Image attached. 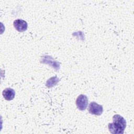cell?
Returning <instances> with one entry per match:
<instances>
[{"label":"cell","instance_id":"6da1fadb","mask_svg":"<svg viewBox=\"0 0 134 134\" xmlns=\"http://www.w3.org/2000/svg\"><path fill=\"white\" fill-rule=\"evenodd\" d=\"M113 122L108 125L109 131L114 134H122L126 127V121L119 115H115L113 117Z\"/></svg>","mask_w":134,"mask_h":134},{"label":"cell","instance_id":"7a4b0ae2","mask_svg":"<svg viewBox=\"0 0 134 134\" xmlns=\"http://www.w3.org/2000/svg\"><path fill=\"white\" fill-rule=\"evenodd\" d=\"M76 105L77 108L80 110H84L86 109L88 105V98L84 94L80 95L76 100Z\"/></svg>","mask_w":134,"mask_h":134},{"label":"cell","instance_id":"3957f363","mask_svg":"<svg viewBox=\"0 0 134 134\" xmlns=\"http://www.w3.org/2000/svg\"><path fill=\"white\" fill-rule=\"evenodd\" d=\"M88 111L90 114L99 116L101 115L103 111V106L95 102H92L88 106Z\"/></svg>","mask_w":134,"mask_h":134},{"label":"cell","instance_id":"277c9868","mask_svg":"<svg viewBox=\"0 0 134 134\" xmlns=\"http://www.w3.org/2000/svg\"><path fill=\"white\" fill-rule=\"evenodd\" d=\"M13 25L15 28L19 32H24L27 29L28 24L24 20L21 19H16L14 21Z\"/></svg>","mask_w":134,"mask_h":134},{"label":"cell","instance_id":"5b68a950","mask_svg":"<svg viewBox=\"0 0 134 134\" xmlns=\"http://www.w3.org/2000/svg\"><path fill=\"white\" fill-rule=\"evenodd\" d=\"M2 94L4 98L7 100L13 99L15 96V91L11 88H6L3 90Z\"/></svg>","mask_w":134,"mask_h":134},{"label":"cell","instance_id":"8992f818","mask_svg":"<svg viewBox=\"0 0 134 134\" xmlns=\"http://www.w3.org/2000/svg\"><path fill=\"white\" fill-rule=\"evenodd\" d=\"M58 78L57 76L52 77L49 79L46 82V86L48 87H51L55 85L58 82Z\"/></svg>","mask_w":134,"mask_h":134}]
</instances>
